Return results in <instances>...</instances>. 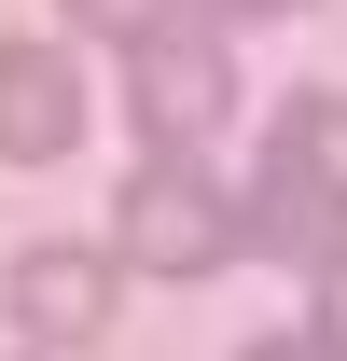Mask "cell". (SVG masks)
Segmentation results:
<instances>
[{
	"mask_svg": "<svg viewBox=\"0 0 347 361\" xmlns=\"http://www.w3.org/2000/svg\"><path fill=\"white\" fill-rule=\"evenodd\" d=\"M126 111L153 153H195V139L236 111V70H222V42L181 14V28H153V42H126Z\"/></svg>",
	"mask_w": 347,
	"mask_h": 361,
	"instance_id": "2",
	"label": "cell"
},
{
	"mask_svg": "<svg viewBox=\"0 0 347 361\" xmlns=\"http://www.w3.org/2000/svg\"><path fill=\"white\" fill-rule=\"evenodd\" d=\"M0 306H14L28 348H97L111 334V250H14Z\"/></svg>",
	"mask_w": 347,
	"mask_h": 361,
	"instance_id": "4",
	"label": "cell"
},
{
	"mask_svg": "<svg viewBox=\"0 0 347 361\" xmlns=\"http://www.w3.org/2000/svg\"><path fill=\"white\" fill-rule=\"evenodd\" d=\"M111 264H126V278H222V264H236V195H222L195 153H153V167L126 180Z\"/></svg>",
	"mask_w": 347,
	"mask_h": 361,
	"instance_id": "1",
	"label": "cell"
},
{
	"mask_svg": "<svg viewBox=\"0 0 347 361\" xmlns=\"http://www.w3.org/2000/svg\"><path fill=\"white\" fill-rule=\"evenodd\" d=\"M209 14H305V0H209Z\"/></svg>",
	"mask_w": 347,
	"mask_h": 361,
	"instance_id": "10",
	"label": "cell"
},
{
	"mask_svg": "<svg viewBox=\"0 0 347 361\" xmlns=\"http://www.w3.org/2000/svg\"><path fill=\"white\" fill-rule=\"evenodd\" d=\"M84 153V70L56 42H0V167H56Z\"/></svg>",
	"mask_w": 347,
	"mask_h": 361,
	"instance_id": "3",
	"label": "cell"
},
{
	"mask_svg": "<svg viewBox=\"0 0 347 361\" xmlns=\"http://www.w3.org/2000/svg\"><path fill=\"white\" fill-rule=\"evenodd\" d=\"M70 28H97V42H153V28H181V0H70Z\"/></svg>",
	"mask_w": 347,
	"mask_h": 361,
	"instance_id": "7",
	"label": "cell"
},
{
	"mask_svg": "<svg viewBox=\"0 0 347 361\" xmlns=\"http://www.w3.org/2000/svg\"><path fill=\"white\" fill-rule=\"evenodd\" d=\"M236 250H264V264H292V278H319L347 250V195H319L305 167H278L264 153V180H250V209H236Z\"/></svg>",
	"mask_w": 347,
	"mask_h": 361,
	"instance_id": "5",
	"label": "cell"
},
{
	"mask_svg": "<svg viewBox=\"0 0 347 361\" xmlns=\"http://www.w3.org/2000/svg\"><path fill=\"white\" fill-rule=\"evenodd\" d=\"M305 292H319V334H347V250H334L319 278H305Z\"/></svg>",
	"mask_w": 347,
	"mask_h": 361,
	"instance_id": "9",
	"label": "cell"
},
{
	"mask_svg": "<svg viewBox=\"0 0 347 361\" xmlns=\"http://www.w3.org/2000/svg\"><path fill=\"white\" fill-rule=\"evenodd\" d=\"M278 167H305L319 195H347V97H319V84H305L292 111H278Z\"/></svg>",
	"mask_w": 347,
	"mask_h": 361,
	"instance_id": "6",
	"label": "cell"
},
{
	"mask_svg": "<svg viewBox=\"0 0 347 361\" xmlns=\"http://www.w3.org/2000/svg\"><path fill=\"white\" fill-rule=\"evenodd\" d=\"M236 361H347V334H319V319H278V334H250Z\"/></svg>",
	"mask_w": 347,
	"mask_h": 361,
	"instance_id": "8",
	"label": "cell"
}]
</instances>
